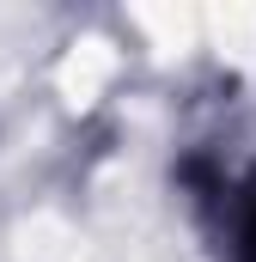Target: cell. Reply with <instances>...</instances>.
<instances>
[{
    "label": "cell",
    "instance_id": "obj_1",
    "mask_svg": "<svg viewBox=\"0 0 256 262\" xmlns=\"http://www.w3.org/2000/svg\"><path fill=\"white\" fill-rule=\"evenodd\" d=\"M238 256L256 262V195H250V207H244V244H238Z\"/></svg>",
    "mask_w": 256,
    "mask_h": 262
}]
</instances>
